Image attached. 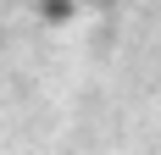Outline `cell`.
<instances>
[{
	"instance_id": "2",
	"label": "cell",
	"mask_w": 161,
	"mask_h": 155,
	"mask_svg": "<svg viewBox=\"0 0 161 155\" xmlns=\"http://www.w3.org/2000/svg\"><path fill=\"white\" fill-rule=\"evenodd\" d=\"M100 6H111V0H100Z\"/></svg>"
},
{
	"instance_id": "1",
	"label": "cell",
	"mask_w": 161,
	"mask_h": 155,
	"mask_svg": "<svg viewBox=\"0 0 161 155\" xmlns=\"http://www.w3.org/2000/svg\"><path fill=\"white\" fill-rule=\"evenodd\" d=\"M72 0H39V22H50V28H61V22H72Z\"/></svg>"
}]
</instances>
